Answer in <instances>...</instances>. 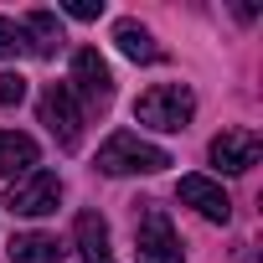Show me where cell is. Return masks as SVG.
<instances>
[{"label":"cell","mask_w":263,"mask_h":263,"mask_svg":"<svg viewBox=\"0 0 263 263\" xmlns=\"http://www.w3.org/2000/svg\"><path fill=\"white\" fill-rule=\"evenodd\" d=\"M103 176H155V171H165L171 165V155L160 150V145H150V140H140V135H129V129H119V135H108L103 145H98V160H93Z\"/></svg>","instance_id":"6da1fadb"},{"label":"cell","mask_w":263,"mask_h":263,"mask_svg":"<svg viewBox=\"0 0 263 263\" xmlns=\"http://www.w3.org/2000/svg\"><path fill=\"white\" fill-rule=\"evenodd\" d=\"M196 114V93L186 83H155L150 93L135 98V119L145 129H160V135H181Z\"/></svg>","instance_id":"7a4b0ae2"},{"label":"cell","mask_w":263,"mask_h":263,"mask_svg":"<svg viewBox=\"0 0 263 263\" xmlns=\"http://www.w3.org/2000/svg\"><path fill=\"white\" fill-rule=\"evenodd\" d=\"M36 114H42V124L52 129V140L62 150H78L83 145V114H78V93L67 83H47L42 98H36Z\"/></svg>","instance_id":"3957f363"},{"label":"cell","mask_w":263,"mask_h":263,"mask_svg":"<svg viewBox=\"0 0 263 263\" xmlns=\"http://www.w3.org/2000/svg\"><path fill=\"white\" fill-rule=\"evenodd\" d=\"M57 201H62L57 171H26L6 186V206L16 217H47V212H57Z\"/></svg>","instance_id":"277c9868"},{"label":"cell","mask_w":263,"mask_h":263,"mask_svg":"<svg viewBox=\"0 0 263 263\" xmlns=\"http://www.w3.org/2000/svg\"><path fill=\"white\" fill-rule=\"evenodd\" d=\"M135 258L140 263H186L181 242H176V227H171V217L160 206H145L140 232H135Z\"/></svg>","instance_id":"5b68a950"},{"label":"cell","mask_w":263,"mask_h":263,"mask_svg":"<svg viewBox=\"0 0 263 263\" xmlns=\"http://www.w3.org/2000/svg\"><path fill=\"white\" fill-rule=\"evenodd\" d=\"M212 165L222 171V176H242V171H253L258 165V155H263V140L253 135V129H222V135L212 140Z\"/></svg>","instance_id":"8992f818"},{"label":"cell","mask_w":263,"mask_h":263,"mask_svg":"<svg viewBox=\"0 0 263 263\" xmlns=\"http://www.w3.org/2000/svg\"><path fill=\"white\" fill-rule=\"evenodd\" d=\"M67 88L83 93L88 103H108V98H114V72H108V62L98 57V47L72 52V83H67Z\"/></svg>","instance_id":"52a82bcc"},{"label":"cell","mask_w":263,"mask_h":263,"mask_svg":"<svg viewBox=\"0 0 263 263\" xmlns=\"http://www.w3.org/2000/svg\"><path fill=\"white\" fill-rule=\"evenodd\" d=\"M176 196H181L196 217H206V222H227V217H232V196H227L212 176H181Z\"/></svg>","instance_id":"ba28073f"},{"label":"cell","mask_w":263,"mask_h":263,"mask_svg":"<svg viewBox=\"0 0 263 263\" xmlns=\"http://www.w3.org/2000/svg\"><path fill=\"white\" fill-rule=\"evenodd\" d=\"M36 160H42V150L31 135L0 129V176H26V171H36Z\"/></svg>","instance_id":"9c48e42d"},{"label":"cell","mask_w":263,"mask_h":263,"mask_svg":"<svg viewBox=\"0 0 263 263\" xmlns=\"http://www.w3.org/2000/svg\"><path fill=\"white\" fill-rule=\"evenodd\" d=\"M72 237H78V253H83V263H114V253H108V222H103L98 212H78V222H72Z\"/></svg>","instance_id":"30bf717a"},{"label":"cell","mask_w":263,"mask_h":263,"mask_svg":"<svg viewBox=\"0 0 263 263\" xmlns=\"http://www.w3.org/2000/svg\"><path fill=\"white\" fill-rule=\"evenodd\" d=\"M21 31H26V52H36V57H57L62 52V21L52 16V11H31L26 21H21Z\"/></svg>","instance_id":"8fae6325"},{"label":"cell","mask_w":263,"mask_h":263,"mask_svg":"<svg viewBox=\"0 0 263 263\" xmlns=\"http://www.w3.org/2000/svg\"><path fill=\"white\" fill-rule=\"evenodd\" d=\"M114 42H119V52H124L129 62H160V42H155L140 21H119V26H114Z\"/></svg>","instance_id":"7c38bea8"},{"label":"cell","mask_w":263,"mask_h":263,"mask_svg":"<svg viewBox=\"0 0 263 263\" xmlns=\"http://www.w3.org/2000/svg\"><path fill=\"white\" fill-rule=\"evenodd\" d=\"M57 258H62V248L47 232H16L11 237V263H57Z\"/></svg>","instance_id":"4fadbf2b"},{"label":"cell","mask_w":263,"mask_h":263,"mask_svg":"<svg viewBox=\"0 0 263 263\" xmlns=\"http://www.w3.org/2000/svg\"><path fill=\"white\" fill-rule=\"evenodd\" d=\"M21 52H26V31H21V21L0 16V57H21Z\"/></svg>","instance_id":"5bb4252c"},{"label":"cell","mask_w":263,"mask_h":263,"mask_svg":"<svg viewBox=\"0 0 263 263\" xmlns=\"http://www.w3.org/2000/svg\"><path fill=\"white\" fill-rule=\"evenodd\" d=\"M26 98V78L21 72H0V108H16Z\"/></svg>","instance_id":"9a60e30c"},{"label":"cell","mask_w":263,"mask_h":263,"mask_svg":"<svg viewBox=\"0 0 263 263\" xmlns=\"http://www.w3.org/2000/svg\"><path fill=\"white\" fill-rule=\"evenodd\" d=\"M72 21H98L103 16V0H67V6H62Z\"/></svg>","instance_id":"2e32d148"}]
</instances>
